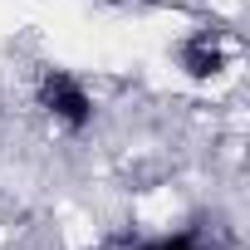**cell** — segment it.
Returning <instances> with one entry per match:
<instances>
[{
	"instance_id": "cell-2",
	"label": "cell",
	"mask_w": 250,
	"mask_h": 250,
	"mask_svg": "<svg viewBox=\"0 0 250 250\" xmlns=\"http://www.w3.org/2000/svg\"><path fill=\"white\" fill-rule=\"evenodd\" d=\"M187 69H191V74H201V79L221 69V54L211 49V40H191V44H187Z\"/></svg>"
},
{
	"instance_id": "cell-1",
	"label": "cell",
	"mask_w": 250,
	"mask_h": 250,
	"mask_svg": "<svg viewBox=\"0 0 250 250\" xmlns=\"http://www.w3.org/2000/svg\"><path fill=\"white\" fill-rule=\"evenodd\" d=\"M40 98H44V108L64 123V128H83V123L93 118V98H88V93H83V83H79V79H69V74H44Z\"/></svg>"
},
{
	"instance_id": "cell-3",
	"label": "cell",
	"mask_w": 250,
	"mask_h": 250,
	"mask_svg": "<svg viewBox=\"0 0 250 250\" xmlns=\"http://www.w3.org/2000/svg\"><path fill=\"white\" fill-rule=\"evenodd\" d=\"M143 250H201V245H196V235H191V230H182V235H162V240H147Z\"/></svg>"
}]
</instances>
